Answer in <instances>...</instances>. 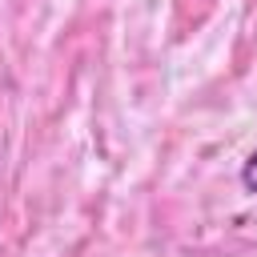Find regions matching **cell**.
<instances>
[{"label": "cell", "instance_id": "obj_1", "mask_svg": "<svg viewBox=\"0 0 257 257\" xmlns=\"http://www.w3.org/2000/svg\"><path fill=\"white\" fill-rule=\"evenodd\" d=\"M241 185L249 189V193H257V149L245 157V165H241Z\"/></svg>", "mask_w": 257, "mask_h": 257}]
</instances>
